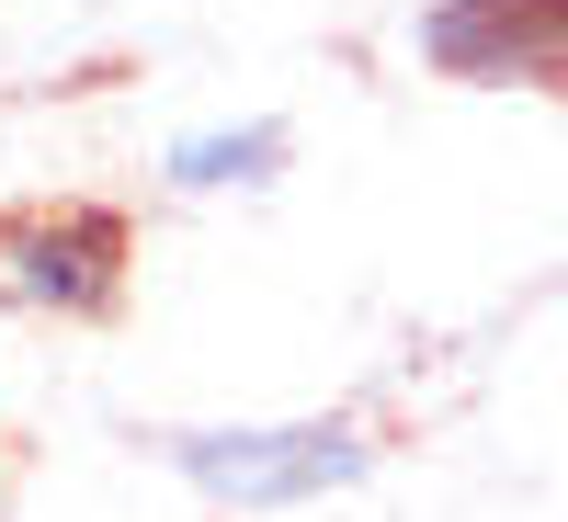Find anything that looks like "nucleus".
Returning a JSON list of instances; mask_svg holds the SVG:
<instances>
[{
	"label": "nucleus",
	"mask_w": 568,
	"mask_h": 522,
	"mask_svg": "<svg viewBox=\"0 0 568 522\" xmlns=\"http://www.w3.org/2000/svg\"><path fill=\"white\" fill-rule=\"evenodd\" d=\"M398 45L444 91H568V0H420Z\"/></svg>",
	"instance_id": "7ed1b4c3"
},
{
	"label": "nucleus",
	"mask_w": 568,
	"mask_h": 522,
	"mask_svg": "<svg viewBox=\"0 0 568 522\" xmlns=\"http://www.w3.org/2000/svg\"><path fill=\"white\" fill-rule=\"evenodd\" d=\"M149 454L205 511L284 522V511L364 500L375 465H387V432L364 409H273V420H171V432H149Z\"/></svg>",
	"instance_id": "f257e3e1"
},
{
	"label": "nucleus",
	"mask_w": 568,
	"mask_h": 522,
	"mask_svg": "<svg viewBox=\"0 0 568 522\" xmlns=\"http://www.w3.org/2000/svg\"><path fill=\"white\" fill-rule=\"evenodd\" d=\"M149 171L171 205H262L296 171V125L284 114H205V125H171Z\"/></svg>",
	"instance_id": "20e7f679"
},
{
	"label": "nucleus",
	"mask_w": 568,
	"mask_h": 522,
	"mask_svg": "<svg viewBox=\"0 0 568 522\" xmlns=\"http://www.w3.org/2000/svg\"><path fill=\"white\" fill-rule=\"evenodd\" d=\"M125 296V216L114 205H23L0 216V318L91 329Z\"/></svg>",
	"instance_id": "f03ea898"
}]
</instances>
